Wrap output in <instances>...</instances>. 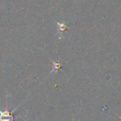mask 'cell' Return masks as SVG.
<instances>
[{"label":"cell","instance_id":"cell-3","mask_svg":"<svg viewBox=\"0 0 121 121\" xmlns=\"http://www.w3.org/2000/svg\"><path fill=\"white\" fill-rule=\"evenodd\" d=\"M57 26H58V33H60V32H63L64 31H66V29H67V26H66V23H64V22H56Z\"/></svg>","mask_w":121,"mask_h":121},{"label":"cell","instance_id":"cell-1","mask_svg":"<svg viewBox=\"0 0 121 121\" xmlns=\"http://www.w3.org/2000/svg\"><path fill=\"white\" fill-rule=\"evenodd\" d=\"M16 109H17V108H15L13 111H9L8 109L2 111L0 109V121H13V113Z\"/></svg>","mask_w":121,"mask_h":121},{"label":"cell","instance_id":"cell-2","mask_svg":"<svg viewBox=\"0 0 121 121\" xmlns=\"http://www.w3.org/2000/svg\"><path fill=\"white\" fill-rule=\"evenodd\" d=\"M61 67V63L59 62V61H55V60H52V70L51 71V73L57 72L59 69H60Z\"/></svg>","mask_w":121,"mask_h":121}]
</instances>
